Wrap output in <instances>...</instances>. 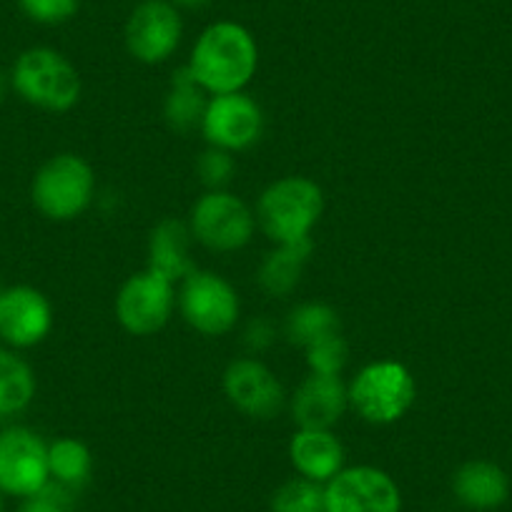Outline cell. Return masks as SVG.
<instances>
[{"label": "cell", "instance_id": "cell-1", "mask_svg": "<svg viewBox=\"0 0 512 512\" xmlns=\"http://www.w3.org/2000/svg\"><path fill=\"white\" fill-rule=\"evenodd\" d=\"M189 71L211 96L244 91L259 68V46L249 28L216 21L201 31L189 56Z\"/></svg>", "mask_w": 512, "mask_h": 512}, {"label": "cell", "instance_id": "cell-2", "mask_svg": "<svg viewBox=\"0 0 512 512\" xmlns=\"http://www.w3.org/2000/svg\"><path fill=\"white\" fill-rule=\"evenodd\" d=\"M324 214V191L307 176L272 181L256 204V224L274 244L304 241Z\"/></svg>", "mask_w": 512, "mask_h": 512}, {"label": "cell", "instance_id": "cell-3", "mask_svg": "<svg viewBox=\"0 0 512 512\" xmlns=\"http://www.w3.org/2000/svg\"><path fill=\"white\" fill-rule=\"evenodd\" d=\"M11 88L31 106L66 113L81 101V76L61 51L36 46L23 51L11 68Z\"/></svg>", "mask_w": 512, "mask_h": 512}, {"label": "cell", "instance_id": "cell-4", "mask_svg": "<svg viewBox=\"0 0 512 512\" xmlns=\"http://www.w3.org/2000/svg\"><path fill=\"white\" fill-rule=\"evenodd\" d=\"M347 387L349 407L369 425H395L417 400L415 377L395 359L367 364Z\"/></svg>", "mask_w": 512, "mask_h": 512}, {"label": "cell", "instance_id": "cell-5", "mask_svg": "<svg viewBox=\"0 0 512 512\" xmlns=\"http://www.w3.org/2000/svg\"><path fill=\"white\" fill-rule=\"evenodd\" d=\"M96 196L93 166L78 154H56L41 164L31 184L33 206L51 221H73Z\"/></svg>", "mask_w": 512, "mask_h": 512}, {"label": "cell", "instance_id": "cell-6", "mask_svg": "<svg viewBox=\"0 0 512 512\" xmlns=\"http://www.w3.org/2000/svg\"><path fill=\"white\" fill-rule=\"evenodd\" d=\"M189 229L194 241L209 251L231 254L244 249L254 239L256 214L244 199L231 191H206L191 206Z\"/></svg>", "mask_w": 512, "mask_h": 512}, {"label": "cell", "instance_id": "cell-7", "mask_svg": "<svg viewBox=\"0 0 512 512\" xmlns=\"http://www.w3.org/2000/svg\"><path fill=\"white\" fill-rule=\"evenodd\" d=\"M179 309L184 322L204 337H221L236 327L241 302L236 289L216 272L194 269L181 282Z\"/></svg>", "mask_w": 512, "mask_h": 512}, {"label": "cell", "instance_id": "cell-8", "mask_svg": "<svg viewBox=\"0 0 512 512\" xmlns=\"http://www.w3.org/2000/svg\"><path fill=\"white\" fill-rule=\"evenodd\" d=\"M176 284L161 274L144 269L131 274L116 294V319L128 334L151 337L169 324L174 314Z\"/></svg>", "mask_w": 512, "mask_h": 512}, {"label": "cell", "instance_id": "cell-9", "mask_svg": "<svg viewBox=\"0 0 512 512\" xmlns=\"http://www.w3.org/2000/svg\"><path fill=\"white\" fill-rule=\"evenodd\" d=\"M181 36H184L181 11L169 0H139L134 11L128 13L123 28L128 56L146 66L169 61L181 46Z\"/></svg>", "mask_w": 512, "mask_h": 512}, {"label": "cell", "instance_id": "cell-10", "mask_svg": "<svg viewBox=\"0 0 512 512\" xmlns=\"http://www.w3.org/2000/svg\"><path fill=\"white\" fill-rule=\"evenodd\" d=\"M324 512H402V490L379 467H344L324 485Z\"/></svg>", "mask_w": 512, "mask_h": 512}, {"label": "cell", "instance_id": "cell-11", "mask_svg": "<svg viewBox=\"0 0 512 512\" xmlns=\"http://www.w3.org/2000/svg\"><path fill=\"white\" fill-rule=\"evenodd\" d=\"M51 482L48 445L28 427L0 432V495L36 497Z\"/></svg>", "mask_w": 512, "mask_h": 512}, {"label": "cell", "instance_id": "cell-12", "mask_svg": "<svg viewBox=\"0 0 512 512\" xmlns=\"http://www.w3.org/2000/svg\"><path fill=\"white\" fill-rule=\"evenodd\" d=\"M201 134L206 144L229 154L251 149L264 134V111L249 93L211 96L201 118Z\"/></svg>", "mask_w": 512, "mask_h": 512}, {"label": "cell", "instance_id": "cell-13", "mask_svg": "<svg viewBox=\"0 0 512 512\" xmlns=\"http://www.w3.org/2000/svg\"><path fill=\"white\" fill-rule=\"evenodd\" d=\"M224 395L231 405L254 420H274L287 407V392L277 374L254 357H241L226 367Z\"/></svg>", "mask_w": 512, "mask_h": 512}, {"label": "cell", "instance_id": "cell-14", "mask_svg": "<svg viewBox=\"0 0 512 512\" xmlns=\"http://www.w3.org/2000/svg\"><path fill=\"white\" fill-rule=\"evenodd\" d=\"M53 329V307L46 294L28 284L3 289L0 302V339L13 349L41 344Z\"/></svg>", "mask_w": 512, "mask_h": 512}, {"label": "cell", "instance_id": "cell-15", "mask_svg": "<svg viewBox=\"0 0 512 512\" xmlns=\"http://www.w3.org/2000/svg\"><path fill=\"white\" fill-rule=\"evenodd\" d=\"M349 410V387L342 377L312 374L294 390L289 412L299 430H332Z\"/></svg>", "mask_w": 512, "mask_h": 512}, {"label": "cell", "instance_id": "cell-16", "mask_svg": "<svg viewBox=\"0 0 512 512\" xmlns=\"http://www.w3.org/2000/svg\"><path fill=\"white\" fill-rule=\"evenodd\" d=\"M289 460L299 477L327 485L344 470V445L332 430H297L289 440Z\"/></svg>", "mask_w": 512, "mask_h": 512}, {"label": "cell", "instance_id": "cell-17", "mask_svg": "<svg viewBox=\"0 0 512 512\" xmlns=\"http://www.w3.org/2000/svg\"><path fill=\"white\" fill-rule=\"evenodd\" d=\"M191 241H194V234L189 229V221H181L176 216L161 219L149 234V267L146 269L174 284L184 282L196 269L191 259Z\"/></svg>", "mask_w": 512, "mask_h": 512}, {"label": "cell", "instance_id": "cell-18", "mask_svg": "<svg viewBox=\"0 0 512 512\" xmlns=\"http://www.w3.org/2000/svg\"><path fill=\"white\" fill-rule=\"evenodd\" d=\"M452 492L457 502L477 512L497 510L510 497V477L490 460H470L457 467L452 477Z\"/></svg>", "mask_w": 512, "mask_h": 512}, {"label": "cell", "instance_id": "cell-19", "mask_svg": "<svg viewBox=\"0 0 512 512\" xmlns=\"http://www.w3.org/2000/svg\"><path fill=\"white\" fill-rule=\"evenodd\" d=\"M312 254V239L289 241V244H277L267 256H264L256 282L264 294L274 299L289 297L302 282L304 267Z\"/></svg>", "mask_w": 512, "mask_h": 512}, {"label": "cell", "instance_id": "cell-20", "mask_svg": "<svg viewBox=\"0 0 512 512\" xmlns=\"http://www.w3.org/2000/svg\"><path fill=\"white\" fill-rule=\"evenodd\" d=\"M206 103H209L206 91L196 83L189 66H181L179 71H174L169 91H166L164 98V118L171 131H176V134H189L196 126H201Z\"/></svg>", "mask_w": 512, "mask_h": 512}, {"label": "cell", "instance_id": "cell-21", "mask_svg": "<svg viewBox=\"0 0 512 512\" xmlns=\"http://www.w3.org/2000/svg\"><path fill=\"white\" fill-rule=\"evenodd\" d=\"M36 372L11 349H0V417H16L36 397Z\"/></svg>", "mask_w": 512, "mask_h": 512}, {"label": "cell", "instance_id": "cell-22", "mask_svg": "<svg viewBox=\"0 0 512 512\" xmlns=\"http://www.w3.org/2000/svg\"><path fill=\"white\" fill-rule=\"evenodd\" d=\"M48 472L51 480L68 490L86 485L93 472V455L86 442L76 437H61L48 445Z\"/></svg>", "mask_w": 512, "mask_h": 512}, {"label": "cell", "instance_id": "cell-23", "mask_svg": "<svg viewBox=\"0 0 512 512\" xmlns=\"http://www.w3.org/2000/svg\"><path fill=\"white\" fill-rule=\"evenodd\" d=\"M334 332H339V314L322 302L297 304L284 322V337L289 339V344L302 349Z\"/></svg>", "mask_w": 512, "mask_h": 512}, {"label": "cell", "instance_id": "cell-24", "mask_svg": "<svg viewBox=\"0 0 512 512\" xmlns=\"http://www.w3.org/2000/svg\"><path fill=\"white\" fill-rule=\"evenodd\" d=\"M269 507L272 512H324V485L292 477L274 490Z\"/></svg>", "mask_w": 512, "mask_h": 512}, {"label": "cell", "instance_id": "cell-25", "mask_svg": "<svg viewBox=\"0 0 512 512\" xmlns=\"http://www.w3.org/2000/svg\"><path fill=\"white\" fill-rule=\"evenodd\" d=\"M307 367L312 374H329V377H339L342 369L347 367L349 347L344 342L342 332H334L329 337L319 339V342L309 344L307 349Z\"/></svg>", "mask_w": 512, "mask_h": 512}, {"label": "cell", "instance_id": "cell-26", "mask_svg": "<svg viewBox=\"0 0 512 512\" xmlns=\"http://www.w3.org/2000/svg\"><path fill=\"white\" fill-rule=\"evenodd\" d=\"M196 171H199V179H201V184L206 186V189H209V191H224L226 186L231 184V179H234V174H236L234 154H229V151H224V149H214V146H209V149L201 154L199 164H196Z\"/></svg>", "mask_w": 512, "mask_h": 512}, {"label": "cell", "instance_id": "cell-27", "mask_svg": "<svg viewBox=\"0 0 512 512\" xmlns=\"http://www.w3.org/2000/svg\"><path fill=\"white\" fill-rule=\"evenodd\" d=\"M23 16L38 26H61L78 13V0H18Z\"/></svg>", "mask_w": 512, "mask_h": 512}, {"label": "cell", "instance_id": "cell-28", "mask_svg": "<svg viewBox=\"0 0 512 512\" xmlns=\"http://www.w3.org/2000/svg\"><path fill=\"white\" fill-rule=\"evenodd\" d=\"M274 337H277V329H274V324L269 322V319L259 317V319H254V322H249V327H246L244 344L249 347V352L259 354V352H264V349L272 347Z\"/></svg>", "mask_w": 512, "mask_h": 512}, {"label": "cell", "instance_id": "cell-29", "mask_svg": "<svg viewBox=\"0 0 512 512\" xmlns=\"http://www.w3.org/2000/svg\"><path fill=\"white\" fill-rule=\"evenodd\" d=\"M18 512H68V507L61 505V502L51 500V497L46 495H36L23 500V505L18 507Z\"/></svg>", "mask_w": 512, "mask_h": 512}, {"label": "cell", "instance_id": "cell-30", "mask_svg": "<svg viewBox=\"0 0 512 512\" xmlns=\"http://www.w3.org/2000/svg\"><path fill=\"white\" fill-rule=\"evenodd\" d=\"M169 3H174L176 8H184V11H199V8H206L211 3V0H169Z\"/></svg>", "mask_w": 512, "mask_h": 512}, {"label": "cell", "instance_id": "cell-31", "mask_svg": "<svg viewBox=\"0 0 512 512\" xmlns=\"http://www.w3.org/2000/svg\"><path fill=\"white\" fill-rule=\"evenodd\" d=\"M8 91H11V73H6L0 68V101L6 98Z\"/></svg>", "mask_w": 512, "mask_h": 512}, {"label": "cell", "instance_id": "cell-32", "mask_svg": "<svg viewBox=\"0 0 512 512\" xmlns=\"http://www.w3.org/2000/svg\"><path fill=\"white\" fill-rule=\"evenodd\" d=\"M0 512H6V505H3V495H0Z\"/></svg>", "mask_w": 512, "mask_h": 512}, {"label": "cell", "instance_id": "cell-33", "mask_svg": "<svg viewBox=\"0 0 512 512\" xmlns=\"http://www.w3.org/2000/svg\"><path fill=\"white\" fill-rule=\"evenodd\" d=\"M0 302H3V287H0Z\"/></svg>", "mask_w": 512, "mask_h": 512}]
</instances>
